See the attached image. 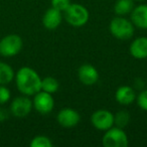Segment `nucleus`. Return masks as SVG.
I'll list each match as a JSON object with an SVG mask.
<instances>
[{"instance_id": "f257e3e1", "label": "nucleus", "mask_w": 147, "mask_h": 147, "mask_svg": "<svg viewBox=\"0 0 147 147\" xmlns=\"http://www.w3.org/2000/svg\"><path fill=\"white\" fill-rule=\"evenodd\" d=\"M18 91L25 96H34L41 90V79L33 69L22 67L14 76Z\"/></svg>"}, {"instance_id": "f03ea898", "label": "nucleus", "mask_w": 147, "mask_h": 147, "mask_svg": "<svg viewBox=\"0 0 147 147\" xmlns=\"http://www.w3.org/2000/svg\"><path fill=\"white\" fill-rule=\"evenodd\" d=\"M65 19L69 25L74 27H82L89 20V11L85 6L78 3L69 4L65 11Z\"/></svg>"}, {"instance_id": "7ed1b4c3", "label": "nucleus", "mask_w": 147, "mask_h": 147, "mask_svg": "<svg viewBox=\"0 0 147 147\" xmlns=\"http://www.w3.org/2000/svg\"><path fill=\"white\" fill-rule=\"evenodd\" d=\"M110 31L114 37L120 40H127L133 36L134 25L130 20L122 16H117L113 18L110 22Z\"/></svg>"}, {"instance_id": "20e7f679", "label": "nucleus", "mask_w": 147, "mask_h": 147, "mask_svg": "<svg viewBox=\"0 0 147 147\" xmlns=\"http://www.w3.org/2000/svg\"><path fill=\"white\" fill-rule=\"evenodd\" d=\"M102 143L105 147H127L129 145V140L124 130L116 126L106 130Z\"/></svg>"}, {"instance_id": "39448f33", "label": "nucleus", "mask_w": 147, "mask_h": 147, "mask_svg": "<svg viewBox=\"0 0 147 147\" xmlns=\"http://www.w3.org/2000/svg\"><path fill=\"white\" fill-rule=\"evenodd\" d=\"M23 41L19 35L8 34L0 40V55L5 57H14L21 51Z\"/></svg>"}, {"instance_id": "423d86ee", "label": "nucleus", "mask_w": 147, "mask_h": 147, "mask_svg": "<svg viewBox=\"0 0 147 147\" xmlns=\"http://www.w3.org/2000/svg\"><path fill=\"white\" fill-rule=\"evenodd\" d=\"M33 108L41 115H47L53 111L55 107V101L51 94L45 91H39L34 95L32 100Z\"/></svg>"}, {"instance_id": "0eeeda50", "label": "nucleus", "mask_w": 147, "mask_h": 147, "mask_svg": "<svg viewBox=\"0 0 147 147\" xmlns=\"http://www.w3.org/2000/svg\"><path fill=\"white\" fill-rule=\"evenodd\" d=\"M32 108V101L28 98V96L23 95L20 97H16L11 102L10 113L16 118H24L28 116Z\"/></svg>"}, {"instance_id": "6e6552de", "label": "nucleus", "mask_w": 147, "mask_h": 147, "mask_svg": "<svg viewBox=\"0 0 147 147\" xmlns=\"http://www.w3.org/2000/svg\"><path fill=\"white\" fill-rule=\"evenodd\" d=\"M92 125L100 131H106L114 125V114L108 110H97L91 117Z\"/></svg>"}, {"instance_id": "1a4fd4ad", "label": "nucleus", "mask_w": 147, "mask_h": 147, "mask_svg": "<svg viewBox=\"0 0 147 147\" xmlns=\"http://www.w3.org/2000/svg\"><path fill=\"white\" fill-rule=\"evenodd\" d=\"M57 120L61 126L65 128H73L79 124L81 117L76 110L71 108H63L57 113Z\"/></svg>"}, {"instance_id": "9d476101", "label": "nucleus", "mask_w": 147, "mask_h": 147, "mask_svg": "<svg viewBox=\"0 0 147 147\" xmlns=\"http://www.w3.org/2000/svg\"><path fill=\"white\" fill-rule=\"evenodd\" d=\"M78 77L82 84L86 86H92L98 82L99 73L94 65L90 63H85L79 67Z\"/></svg>"}, {"instance_id": "9b49d317", "label": "nucleus", "mask_w": 147, "mask_h": 147, "mask_svg": "<svg viewBox=\"0 0 147 147\" xmlns=\"http://www.w3.org/2000/svg\"><path fill=\"white\" fill-rule=\"evenodd\" d=\"M61 12L57 9L51 7L49 8L45 13L43 14L42 17V24L43 26L47 29L49 30H53V29H57L59 26L61 22Z\"/></svg>"}, {"instance_id": "f8f14e48", "label": "nucleus", "mask_w": 147, "mask_h": 147, "mask_svg": "<svg viewBox=\"0 0 147 147\" xmlns=\"http://www.w3.org/2000/svg\"><path fill=\"white\" fill-rule=\"evenodd\" d=\"M131 22L140 29H147V4L134 7L131 11Z\"/></svg>"}, {"instance_id": "ddd939ff", "label": "nucleus", "mask_w": 147, "mask_h": 147, "mask_svg": "<svg viewBox=\"0 0 147 147\" xmlns=\"http://www.w3.org/2000/svg\"><path fill=\"white\" fill-rule=\"evenodd\" d=\"M130 53L137 59H143L147 57V37L141 36L134 39L130 45Z\"/></svg>"}, {"instance_id": "4468645a", "label": "nucleus", "mask_w": 147, "mask_h": 147, "mask_svg": "<svg viewBox=\"0 0 147 147\" xmlns=\"http://www.w3.org/2000/svg\"><path fill=\"white\" fill-rule=\"evenodd\" d=\"M115 99L121 105H130L136 100V94L134 90L129 86H122L117 89L115 93Z\"/></svg>"}, {"instance_id": "2eb2a0df", "label": "nucleus", "mask_w": 147, "mask_h": 147, "mask_svg": "<svg viewBox=\"0 0 147 147\" xmlns=\"http://www.w3.org/2000/svg\"><path fill=\"white\" fill-rule=\"evenodd\" d=\"M14 71L10 65L0 61V85H8L14 79Z\"/></svg>"}, {"instance_id": "dca6fc26", "label": "nucleus", "mask_w": 147, "mask_h": 147, "mask_svg": "<svg viewBox=\"0 0 147 147\" xmlns=\"http://www.w3.org/2000/svg\"><path fill=\"white\" fill-rule=\"evenodd\" d=\"M133 8H134L133 0H117L114 6V11L118 16H123L131 13Z\"/></svg>"}, {"instance_id": "f3484780", "label": "nucleus", "mask_w": 147, "mask_h": 147, "mask_svg": "<svg viewBox=\"0 0 147 147\" xmlns=\"http://www.w3.org/2000/svg\"><path fill=\"white\" fill-rule=\"evenodd\" d=\"M59 88V83L55 78L47 77L41 80V91H45L49 94L55 93Z\"/></svg>"}, {"instance_id": "a211bd4d", "label": "nucleus", "mask_w": 147, "mask_h": 147, "mask_svg": "<svg viewBox=\"0 0 147 147\" xmlns=\"http://www.w3.org/2000/svg\"><path fill=\"white\" fill-rule=\"evenodd\" d=\"M130 114L129 112H127L126 110L119 111L116 115H114V124L117 127L120 128H124L128 125V123L130 122Z\"/></svg>"}, {"instance_id": "6ab92c4d", "label": "nucleus", "mask_w": 147, "mask_h": 147, "mask_svg": "<svg viewBox=\"0 0 147 147\" xmlns=\"http://www.w3.org/2000/svg\"><path fill=\"white\" fill-rule=\"evenodd\" d=\"M31 147H51L53 146V142L47 136L43 135H38L35 136L34 138L31 140L30 142Z\"/></svg>"}, {"instance_id": "aec40b11", "label": "nucleus", "mask_w": 147, "mask_h": 147, "mask_svg": "<svg viewBox=\"0 0 147 147\" xmlns=\"http://www.w3.org/2000/svg\"><path fill=\"white\" fill-rule=\"evenodd\" d=\"M11 93L6 85H0V105H4L10 100Z\"/></svg>"}, {"instance_id": "412c9836", "label": "nucleus", "mask_w": 147, "mask_h": 147, "mask_svg": "<svg viewBox=\"0 0 147 147\" xmlns=\"http://www.w3.org/2000/svg\"><path fill=\"white\" fill-rule=\"evenodd\" d=\"M71 4V0H51V7L61 12L65 11Z\"/></svg>"}, {"instance_id": "4be33fe9", "label": "nucleus", "mask_w": 147, "mask_h": 147, "mask_svg": "<svg viewBox=\"0 0 147 147\" xmlns=\"http://www.w3.org/2000/svg\"><path fill=\"white\" fill-rule=\"evenodd\" d=\"M136 101L138 106L142 110L147 111V90H144L139 93V95L136 97Z\"/></svg>"}, {"instance_id": "5701e85b", "label": "nucleus", "mask_w": 147, "mask_h": 147, "mask_svg": "<svg viewBox=\"0 0 147 147\" xmlns=\"http://www.w3.org/2000/svg\"><path fill=\"white\" fill-rule=\"evenodd\" d=\"M9 117V112L4 108H0V122H3Z\"/></svg>"}, {"instance_id": "b1692460", "label": "nucleus", "mask_w": 147, "mask_h": 147, "mask_svg": "<svg viewBox=\"0 0 147 147\" xmlns=\"http://www.w3.org/2000/svg\"><path fill=\"white\" fill-rule=\"evenodd\" d=\"M133 1H143V0H133Z\"/></svg>"}]
</instances>
